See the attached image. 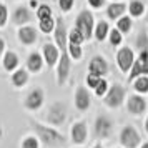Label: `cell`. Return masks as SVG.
Masks as SVG:
<instances>
[{
  "label": "cell",
  "instance_id": "6da1fadb",
  "mask_svg": "<svg viewBox=\"0 0 148 148\" xmlns=\"http://www.w3.org/2000/svg\"><path fill=\"white\" fill-rule=\"evenodd\" d=\"M30 128L35 132L37 138L40 140V143H43L48 148H63L67 145V138L65 135H62L58 132V128L50 127V125H43L38 123L37 120H30Z\"/></svg>",
  "mask_w": 148,
  "mask_h": 148
},
{
  "label": "cell",
  "instance_id": "7a4b0ae2",
  "mask_svg": "<svg viewBox=\"0 0 148 148\" xmlns=\"http://www.w3.org/2000/svg\"><path fill=\"white\" fill-rule=\"evenodd\" d=\"M75 28L83 35L85 42L90 40L93 37V30H95V15L92 14V10L83 8L78 12L77 18H75Z\"/></svg>",
  "mask_w": 148,
  "mask_h": 148
},
{
  "label": "cell",
  "instance_id": "3957f363",
  "mask_svg": "<svg viewBox=\"0 0 148 148\" xmlns=\"http://www.w3.org/2000/svg\"><path fill=\"white\" fill-rule=\"evenodd\" d=\"M68 116V108L63 101H53L47 110V121L50 127L60 128L65 125Z\"/></svg>",
  "mask_w": 148,
  "mask_h": 148
},
{
  "label": "cell",
  "instance_id": "277c9868",
  "mask_svg": "<svg viewBox=\"0 0 148 148\" xmlns=\"http://www.w3.org/2000/svg\"><path fill=\"white\" fill-rule=\"evenodd\" d=\"M125 97H127V90H125V87L120 85V83H113L112 87L108 88V92L105 93V97L101 98V101H103L105 107L115 110V108H118V107L123 105Z\"/></svg>",
  "mask_w": 148,
  "mask_h": 148
},
{
  "label": "cell",
  "instance_id": "5b68a950",
  "mask_svg": "<svg viewBox=\"0 0 148 148\" xmlns=\"http://www.w3.org/2000/svg\"><path fill=\"white\" fill-rule=\"evenodd\" d=\"M115 62H116V65L120 68V72L123 75H128L130 72V68L133 65L135 62V52L132 47H127V45H123L116 50V53H115Z\"/></svg>",
  "mask_w": 148,
  "mask_h": 148
},
{
  "label": "cell",
  "instance_id": "8992f818",
  "mask_svg": "<svg viewBox=\"0 0 148 148\" xmlns=\"http://www.w3.org/2000/svg\"><path fill=\"white\" fill-rule=\"evenodd\" d=\"M120 143L123 148H140L141 135L133 125H125L120 130Z\"/></svg>",
  "mask_w": 148,
  "mask_h": 148
},
{
  "label": "cell",
  "instance_id": "52a82bcc",
  "mask_svg": "<svg viewBox=\"0 0 148 148\" xmlns=\"http://www.w3.org/2000/svg\"><path fill=\"white\" fill-rule=\"evenodd\" d=\"M143 75L148 77V50H141L138 53V58H135L133 65H132V68H130V72L127 75V78H128V82H133L135 78L143 77Z\"/></svg>",
  "mask_w": 148,
  "mask_h": 148
},
{
  "label": "cell",
  "instance_id": "ba28073f",
  "mask_svg": "<svg viewBox=\"0 0 148 148\" xmlns=\"http://www.w3.org/2000/svg\"><path fill=\"white\" fill-rule=\"evenodd\" d=\"M70 140L77 147H83L88 140V125L85 120H77L70 127Z\"/></svg>",
  "mask_w": 148,
  "mask_h": 148
},
{
  "label": "cell",
  "instance_id": "9c48e42d",
  "mask_svg": "<svg viewBox=\"0 0 148 148\" xmlns=\"http://www.w3.org/2000/svg\"><path fill=\"white\" fill-rule=\"evenodd\" d=\"M43 103H45V92H43V88L37 87L32 88L27 93L25 100H23V107L27 108L28 112H37L43 107Z\"/></svg>",
  "mask_w": 148,
  "mask_h": 148
},
{
  "label": "cell",
  "instance_id": "30bf717a",
  "mask_svg": "<svg viewBox=\"0 0 148 148\" xmlns=\"http://www.w3.org/2000/svg\"><path fill=\"white\" fill-rule=\"evenodd\" d=\"M113 132V121L110 116H105V115H98L93 121V133L98 140H103V138H110V135Z\"/></svg>",
  "mask_w": 148,
  "mask_h": 148
},
{
  "label": "cell",
  "instance_id": "8fae6325",
  "mask_svg": "<svg viewBox=\"0 0 148 148\" xmlns=\"http://www.w3.org/2000/svg\"><path fill=\"white\" fill-rule=\"evenodd\" d=\"M57 25H55V30H53V43L57 47L60 48L62 53L67 52V47H68V30L65 27V20L63 17H57Z\"/></svg>",
  "mask_w": 148,
  "mask_h": 148
},
{
  "label": "cell",
  "instance_id": "7c38bea8",
  "mask_svg": "<svg viewBox=\"0 0 148 148\" xmlns=\"http://www.w3.org/2000/svg\"><path fill=\"white\" fill-rule=\"evenodd\" d=\"M70 70H72V58L65 52L60 55V60L57 63V85L58 87H63L67 83L68 77H70Z\"/></svg>",
  "mask_w": 148,
  "mask_h": 148
},
{
  "label": "cell",
  "instance_id": "4fadbf2b",
  "mask_svg": "<svg viewBox=\"0 0 148 148\" xmlns=\"http://www.w3.org/2000/svg\"><path fill=\"white\" fill-rule=\"evenodd\" d=\"M127 110L133 116H141L147 113L148 110V101L141 95H130L127 98Z\"/></svg>",
  "mask_w": 148,
  "mask_h": 148
},
{
  "label": "cell",
  "instance_id": "5bb4252c",
  "mask_svg": "<svg viewBox=\"0 0 148 148\" xmlns=\"http://www.w3.org/2000/svg\"><path fill=\"white\" fill-rule=\"evenodd\" d=\"M73 105L78 112H87L92 105V95L88 87H77L73 95Z\"/></svg>",
  "mask_w": 148,
  "mask_h": 148
},
{
  "label": "cell",
  "instance_id": "9a60e30c",
  "mask_svg": "<svg viewBox=\"0 0 148 148\" xmlns=\"http://www.w3.org/2000/svg\"><path fill=\"white\" fill-rule=\"evenodd\" d=\"M17 38L20 42L22 45H25V47H30V45H34L37 38H38V32H37V28L34 25H22L18 27L17 30Z\"/></svg>",
  "mask_w": 148,
  "mask_h": 148
},
{
  "label": "cell",
  "instance_id": "2e32d148",
  "mask_svg": "<svg viewBox=\"0 0 148 148\" xmlns=\"http://www.w3.org/2000/svg\"><path fill=\"white\" fill-rule=\"evenodd\" d=\"M42 55H43V60H45V65L47 67H57V63L60 60V48L57 47L55 43H43V48H42Z\"/></svg>",
  "mask_w": 148,
  "mask_h": 148
},
{
  "label": "cell",
  "instance_id": "e0dca14e",
  "mask_svg": "<svg viewBox=\"0 0 148 148\" xmlns=\"http://www.w3.org/2000/svg\"><path fill=\"white\" fill-rule=\"evenodd\" d=\"M88 73L97 75V77H105L108 73V62L101 55H95L92 60L88 62Z\"/></svg>",
  "mask_w": 148,
  "mask_h": 148
},
{
  "label": "cell",
  "instance_id": "ac0fdd59",
  "mask_svg": "<svg viewBox=\"0 0 148 148\" xmlns=\"http://www.w3.org/2000/svg\"><path fill=\"white\" fill-rule=\"evenodd\" d=\"M18 65H20V57H18V53L14 52V50H7L3 53V57H2V68L5 72H8V73H12V72H15L18 68Z\"/></svg>",
  "mask_w": 148,
  "mask_h": 148
},
{
  "label": "cell",
  "instance_id": "d6986e66",
  "mask_svg": "<svg viewBox=\"0 0 148 148\" xmlns=\"http://www.w3.org/2000/svg\"><path fill=\"white\" fill-rule=\"evenodd\" d=\"M12 22H14L17 27H22V25H28L32 22V12L30 8L25 7V5H20L14 10L12 14Z\"/></svg>",
  "mask_w": 148,
  "mask_h": 148
},
{
  "label": "cell",
  "instance_id": "ffe728a7",
  "mask_svg": "<svg viewBox=\"0 0 148 148\" xmlns=\"http://www.w3.org/2000/svg\"><path fill=\"white\" fill-rule=\"evenodd\" d=\"M128 10V5L127 3H123V2H112L110 5H107V10H105V14H107V18L112 22H116L120 17L125 15V12Z\"/></svg>",
  "mask_w": 148,
  "mask_h": 148
},
{
  "label": "cell",
  "instance_id": "44dd1931",
  "mask_svg": "<svg viewBox=\"0 0 148 148\" xmlns=\"http://www.w3.org/2000/svg\"><path fill=\"white\" fill-rule=\"evenodd\" d=\"M45 60H43V55L38 52H30L27 57V70L30 73H40L43 70Z\"/></svg>",
  "mask_w": 148,
  "mask_h": 148
},
{
  "label": "cell",
  "instance_id": "7402d4cb",
  "mask_svg": "<svg viewBox=\"0 0 148 148\" xmlns=\"http://www.w3.org/2000/svg\"><path fill=\"white\" fill-rule=\"evenodd\" d=\"M28 78H30V72L27 68H17L15 72H12L10 82H12V87L20 90V88H23L28 83Z\"/></svg>",
  "mask_w": 148,
  "mask_h": 148
},
{
  "label": "cell",
  "instance_id": "603a6c76",
  "mask_svg": "<svg viewBox=\"0 0 148 148\" xmlns=\"http://www.w3.org/2000/svg\"><path fill=\"white\" fill-rule=\"evenodd\" d=\"M110 30H112V28H110V23H108L107 20H98L97 23H95V30H93L95 40L103 42V40L108 37Z\"/></svg>",
  "mask_w": 148,
  "mask_h": 148
},
{
  "label": "cell",
  "instance_id": "cb8c5ba5",
  "mask_svg": "<svg viewBox=\"0 0 148 148\" xmlns=\"http://www.w3.org/2000/svg\"><path fill=\"white\" fill-rule=\"evenodd\" d=\"M55 25H57L55 17H48V18H42V20H38V30H40L43 35H52L53 34Z\"/></svg>",
  "mask_w": 148,
  "mask_h": 148
},
{
  "label": "cell",
  "instance_id": "d4e9b609",
  "mask_svg": "<svg viewBox=\"0 0 148 148\" xmlns=\"http://www.w3.org/2000/svg\"><path fill=\"white\" fill-rule=\"evenodd\" d=\"M128 12L132 15V18H140L145 14V3L141 0H132L128 3Z\"/></svg>",
  "mask_w": 148,
  "mask_h": 148
},
{
  "label": "cell",
  "instance_id": "484cf974",
  "mask_svg": "<svg viewBox=\"0 0 148 148\" xmlns=\"http://www.w3.org/2000/svg\"><path fill=\"white\" fill-rule=\"evenodd\" d=\"M115 23H116V28H118L123 35L130 34L132 28H133V18H132L130 15H123V17H120Z\"/></svg>",
  "mask_w": 148,
  "mask_h": 148
},
{
  "label": "cell",
  "instance_id": "4316f807",
  "mask_svg": "<svg viewBox=\"0 0 148 148\" xmlns=\"http://www.w3.org/2000/svg\"><path fill=\"white\" fill-rule=\"evenodd\" d=\"M133 88H135V92H136V93H140V95L148 93V77H147V75L135 78V80H133Z\"/></svg>",
  "mask_w": 148,
  "mask_h": 148
},
{
  "label": "cell",
  "instance_id": "83f0119b",
  "mask_svg": "<svg viewBox=\"0 0 148 148\" xmlns=\"http://www.w3.org/2000/svg\"><path fill=\"white\" fill-rule=\"evenodd\" d=\"M108 42H110V45L113 48H118L123 43V34H121L118 28L115 27L110 30V34H108Z\"/></svg>",
  "mask_w": 148,
  "mask_h": 148
},
{
  "label": "cell",
  "instance_id": "f1b7e54d",
  "mask_svg": "<svg viewBox=\"0 0 148 148\" xmlns=\"http://www.w3.org/2000/svg\"><path fill=\"white\" fill-rule=\"evenodd\" d=\"M67 53L70 55L72 60L78 62V60H82V57H83V48H82V45H77V43H68Z\"/></svg>",
  "mask_w": 148,
  "mask_h": 148
},
{
  "label": "cell",
  "instance_id": "f546056e",
  "mask_svg": "<svg viewBox=\"0 0 148 148\" xmlns=\"http://www.w3.org/2000/svg\"><path fill=\"white\" fill-rule=\"evenodd\" d=\"M35 14H37V18H38V20H42V18H48V17H53L52 7L47 5V3H40L38 8L35 10Z\"/></svg>",
  "mask_w": 148,
  "mask_h": 148
},
{
  "label": "cell",
  "instance_id": "4dcf8cb0",
  "mask_svg": "<svg viewBox=\"0 0 148 148\" xmlns=\"http://www.w3.org/2000/svg\"><path fill=\"white\" fill-rule=\"evenodd\" d=\"M20 148H40V140L37 136H25L20 141Z\"/></svg>",
  "mask_w": 148,
  "mask_h": 148
},
{
  "label": "cell",
  "instance_id": "1f68e13d",
  "mask_svg": "<svg viewBox=\"0 0 148 148\" xmlns=\"http://www.w3.org/2000/svg\"><path fill=\"white\" fill-rule=\"evenodd\" d=\"M136 48L140 52L141 50H148V34L145 30H141L138 34V37H136Z\"/></svg>",
  "mask_w": 148,
  "mask_h": 148
},
{
  "label": "cell",
  "instance_id": "d6a6232c",
  "mask_svg": "<svg viewBox=\"0 0 148 148\" xmlns=\"http://www.w3.org/2000/svg\"><path fill=\"white\" fill-rule=\"evenodd\" d=\"M85 42V38H83V35L77 30V28H73V30H70L68 32V43H77V45H82Z\"/></svg>",
  "mask_w": 148,
  "mask_h": 148
},
{
  "label": "cell",
  "instance_id": "836d02e7",
  "mask_svg": "<svg viewBox=\"0 0 148 148\" xmlns=\"http://www.w3.org/2000/svg\"><path fill=\"white\" fill-rule=\"evenodd\" d=\"M108 88H110V85H108V82L105 80V78H101V80H100V83L97 85V88H95L93 92H95V95H97L98 98H103V97H105V93L108 92Z\"/></svg>",
  "mask_w": 148,
  "mask_h": 148
},
{
  "label": "cell",
  "instance_id": "e575fe53",
  "mask_svg": "<svg viewBox=\"0 0 148 148\" xmlns=\"http://www.w3.org/2000/svg\"><path fill=\"white\" fill-rule=\"evenodd\" d=\"M73 7H75V0H58V8H60V12H63V14L72 12Z\"/></svg>",
  "mask_w": 148,
  "mask_h": 148
},
{
  "label": "cell",
  "instance_id": "d590c367",
  "mask_svg": "<svg viewBox=\"0 0 148 148\" xmlns=\"http://www.w3.org/2000/svg\"><path fill=\"white\" fill-rule=\"evenodd\" d=\"M100 80H101V77H97V75L87 73V78H85V85H87L88 88L95 90V88H97V85L100 83Z\"/></svg>",
  "mask_w": 148,
  "mask_h": 148
},
{
  "label": "cell",
  "instance_id": "8d00e7d4",
  "mask_svg": "<svg viewBox=\"0 0 148 148\" xmlns=\"http://www.w3.org/2000/svg\"><path fill=\"white\" fill-rule=\"evenodd\" d=\"M8 23V8L7 5L0 3V28H3Z\"/></svg>",
  "mask_w": 148,
  "mask_h": 148
},
{
  "label": "cell",
  "instance_id": "74e56055",
  "mask_svg": "<svg viewBox=\"0 0 148 148\" xmlns=\"http://www.w3.org/2000/svg\"><path fill=\"white\" fill-rule=\"evenodd\" d=\"M87 3L90 5V8H92V10H100V8L105 7L107 0H87Z\"/></svg>",
  "mask_w": 148,
  "mask_h": 148
},
{
  "label": "cell",
  "instance_id": "f35d334b",
  "mask_svg": "<svg viewBox=\"0 0 148 148\" xmlns=\"http://www.w3.org/2000/svg\"><path fill=\"white\" fill-rule=\"evenodd\" d=\"M5 52H7V42H5V38H2V37H0V58L3 57Z\"/></svg>",
  "mask_w": 148,
  "mask_h": 148
},
{
  "label": "cell",
  "instance_id": "ab89813d",
  "mask_svg": "<svg viewBox=\"0 0 148 148\" xmlns=\"http://www.w3.org/2000/svg\"><path fill=\"white\" fill-rule=\"evenodd\" d=\"M28 7L30 8H38V0H28Z\"/></svg>",
  "mask_w": 148,
  "mask_h": 148
},
{
  "label": "cell",
  "instance_id": "60d3db41",
  "mask_svg": "<svg viewBox=\"0 0 148 148\" xmlns=\"http://www.w3.org/2000/svg\"><path fill=\"white\" fill-rule=\"evenodd\" d=\"M143 127H145V133L148 135V113H147V118H145V123H143Z\"/></svg>",
  "mask_w": 148,
  "mask_h": 148
},
{
  "label": "cell",
  "instance_id": "b9f144b4",
  "mask_svg": "<svg viewBox=\"0 0 148 148\" xmlns=\"http://www.w3.org/2000/svg\"><path fill=\"white\" fill-rule=\"evenodd\" d=\"M140 148H148V141H145V143H141Z\"/></svg>",
  "mask_w": 148,
  "mask_h": 148
},
{
  "label": "cell",
  "instance_id": "7bdbcfd3",
  "mask_svg": "<svg viewBox=\"0 0 148 148\" xmlns=\"http://www.w3.org/2000/svg\"><path fill=\"white\" fill-rule=\"evenodd\" d=\"M93 148H103V147H101V143H95Z\"/></svg>",
  "mask_w": 148,
  "mask_h": 148
},
{
  "label": "cell",
  "instance_id": "ee69618b",
  "mask_svg": "<svg viewBox=\"0 0 148 148\" xmlns=\"http://www.w3.org/2000/svg\"><path fill=\"white\" fill-rule=\"evenodd\" d=\"M145 22H147V25H148V10H147V14H145Z\"/></svg>",
  "mask_w": 148,
  "mask_h": 148
},
{
  "label": "cell",
  "instance_id": "f6af8a7d",
  "mask_svg": "<svg viewBox=\"0 0 148 148\" xmlns=\"http://www.w3.org/2000/svg\"><path fill=\"white\" fill-rule=\"evenodd\" d=\"M112 2H121V0H112Z\"/></svg>",
  "mask_w": 148,
  "mask_h": 148
},
{
  "label": "cell",
  "instance_id": "bcb514c9",
  "mask_svg": "<svg viewBox=\"0 0 148 148\" xmlns=\"http://www.w3.org/2000/svg\"><path fill=\"white\" fill-rule=\"evenodd\" d=\"M78 148H82V147H78Z\"/></svg>",
  "mask_w": 148,
  "mask_h": 148
},
{
  "label": "cell",
  "instance_id": "7dc6e473",
  "mask_svg": "<svg viewBox=\"0 0 148 148\" xmlns=\"http://www.w3.org/2000/svg\"><path fill=\"white\" fill-rule=\"evenodd\" d=\"M121 148H123V147H121Z\"/></svg>",
  "mask_w": 148,
  "mask_h": 148
}]
</instances>
